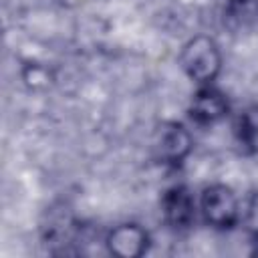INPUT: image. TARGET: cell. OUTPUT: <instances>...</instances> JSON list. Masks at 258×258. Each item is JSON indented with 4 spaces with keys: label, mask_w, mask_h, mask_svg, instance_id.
I'll return each instance as SVG.
<instances>
[{
    "label": "cell",
    "mask_w": 258,
    "mask_h": 258,
    "mask_svg": "<svg viewBox=\"0 0 258 258\" xmlns=\"http://www.w3.org/2000/svg\"><path fill=\"white\" fill-rule=\"evenodd\" d=\"M181 67L183 71L196 81V83H210L216 79L222 58L216 42L208 36H196L191 38L183 50H181Z\"/></svg>",
    "instance_id": "cell-1"
},
{
    "label": "cell",
    "mask_w": 258,
    "mask_h": 258,
    "mask_svg": "<svg viewBox=\"0 0 258 258\" xmlns=\"http://www.w3.org/2000/svg\"><path fill=\"white\" fill-rule=\"evenodd\" d=\"M202 212L206 222L216 228H232L238 220V200L236 194L222 183L210 185L202 194Z\"/></svg>",
    "instance_id": "cell-2"
},
{
    "label": "cell",
    "mask_w": 258,
    "mask_h": 258,
    "mask_svg": "<svg viewBox=\"0 0 258 258\" xmlns=\"http://www.w3.org/2000/svg\"><path fill=\"white\" fill-rule=\"evenodd\" d=\"M149 236L137 224H121L107 236V248L111 254L121 258H135L147 250Z\"/></svg>",
    "instance_id": "cell-3"
},
{
    "label": "cell",
    "mask_w": 258,
    "mask_h": 258,
    "mask_svg": "<svg viewBox=\"0 0 258 258\" xmlns=\"http://www.w3.org/2000/svg\"><path fill=\"white\" fill-rule=\"evenodd\" d=\"M189 113H191V119L202 125L216 123L218 119H222L228 113V101L220 91L206 87V89L198 91V95L194 97Z\"/></svg>",
    "instance_id": "cell-4"
},
{
    "label": "cell",
    "mask_w": 258,
    "mask_h": 258,
    "mask_svg": "<svg viewBox=\"0 0 258 258\" xmlns=\"http://www.w3.org/2000/svg\"><path fill=\"white\" fill-rule=\"evenodd\" d=\"M161 208H163V216L165 220L173 226V228H185L191 220H194V198L191 194L177 185V187H171L165 196H163V202H161Z\"/></svg>",
    "instance_id": "cell-5"
},
{
    "label": "cell",
    "mask_w": 258,
    "mask_h": 258,
    "mask_svg": "<svg viewBox=\"0 0 258 258\" xmlns=\"http://www.w3.org/2000/svg\"><path fill=\"white\" fill-rule=\"evenodd\" d=\"M189 145H191L189 133L183 129V125L167 123L161 127L159 137H157V151H159L161 159L175 163L187 155Z\"/></svg>",
    "instance_id": "cell-6"
},
{
    "label": "cell",
    "mask_w": 258,
    "mask_h": 258,
    "mask_svg": "<svg viewBox=\"0 0 258 258\" xmlns=\"http://www.w3.org/2000/svg\"><path fill=\"white\" fill-rule=\"evenodd\" d=\"M238 137H240V143L248 151H258V105L248 107L240 115Z\"/></svg>",
    "instance_id": "cell-7"
},
{
    "label": "cell",
    "mask_w": 258,
    "mask_h": 258,
    "mask_svg": "<svg viewBox=\"0 0 258 258\" xmlns=\"http://www.w3.org/2000/svg\"><path fill=\"white\" fill-rule=\"evenodd\" d=\"M254 254H258V234H256V242H254Z\"/></svg>",
    "instance_id": "cell-8"
}]
</instances>
